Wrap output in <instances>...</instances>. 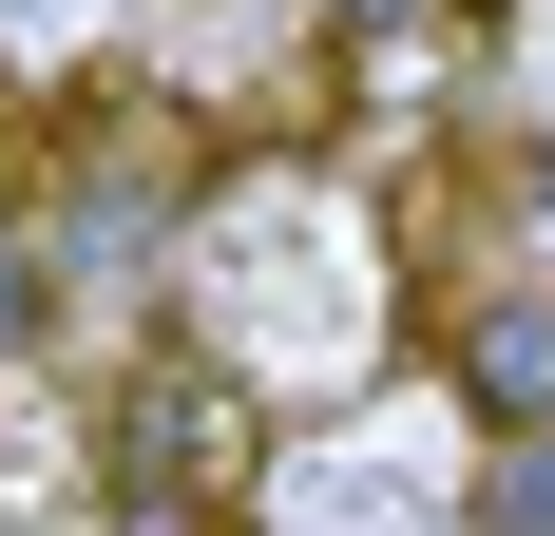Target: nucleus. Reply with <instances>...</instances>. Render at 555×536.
<instances>
[{"label": "nucleus", "mask_w": 555, "mask_h": 536, "mask_svg": "<svg viewBox=\"0 0 555 536\" xmlns=\"http://www.w3.org/2000/svg\"><path fill=\"white\" fill-rule=\"evenodd\" d=\"M249 460H269V422H249V383H230V365H134V383H115V480L230 498Z\"/></svg>", "instance_id": "1"}, {"label": "nucleus", "mask_w": 555, "mask_h": 536, "mask_svg": "<svg viewBox=\"0 0 555 536\" xmlns=\"http://www.w3.org/2000/svg\"><path fill=\"white\" fill-rule=\"evenodd\" d=\"M441 383L499 441H555V288H460L441 307Z\"/></svg>", "instance_id": "2"}, {"label": "nucleus", "mask_w": 555, "mask_h": 536, "mask_svg": "<svg viewBox=\"0 0 555 536\" xmlns=\"http://www.w3.org/2000/svg\"><path fill=\"white\" fill-rule=\"evenodd\" d=\"M39 307H57V250H39V230H0V365L39 345Z\"/></svg>", "instance_id": "3"}, {"label": "nucleus", "mask_w": 555, "mask_h": 536, "mask_svg": "<svg viewBox=\"0 0 555 536\" xmlns=\"http://www.w3.org/2000/svg\"><path fill=\"white\" fill-rule=\"evenodd\" d=\"M326 20H364V39H384V20H441V0H326Z\"/></svg>", "instance_id": "4"}, {"label": "nucleus", "mask_w": 555, "mask_h": 536, "mask_svg": "<svg viewBox=\"0 0 555 536\" xmlns=\"http://www.w3.org/2000/svg\"><path fill=\"white\" fill-rule=\"evenodd\" d=\"M517 212H537V230H555V154H517Z\"/></svg>", "instance_id": "5"}, {"label": "nucleus", "mask_w": 555, "mask_h": 536, "mask_svg": "<svg viewBox=\"0 0 555 536\" xmlns=\"http://www.w3.org/2000/svg\"><path fill=\"white\" fill-rule=\"evenodd\" d=\"M211 536H249V518H211Z\"/></svg>", "instance_id": "6"}]
</instances>
